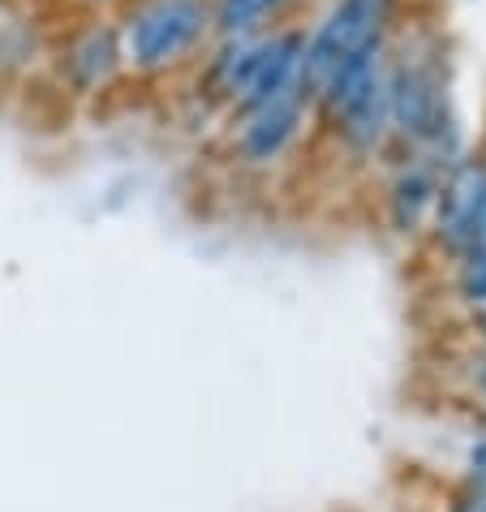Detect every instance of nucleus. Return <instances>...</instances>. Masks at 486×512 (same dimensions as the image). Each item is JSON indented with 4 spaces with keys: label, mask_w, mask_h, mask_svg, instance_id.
Listing matches in <instances>:
<instances>
[{
    "label": "nucleus",
    "mask_w": 486,
    "mask_h": 512,
    "mask_svg": "<svg viewBox=\"0 0 486 512\" xmlns=\"http://www.w3.org/2000/svg\"><path fill=\"white\" fill-rule=\"evenodd\" d=\"M439 512H486V491L482 487H469V482L456 478L448 495H443V508Z\"/></svg>",
    "instance_id": "9b49d317"
},
{
    "label": "nucleus",
    "mask_w": 486,
    "mask_h": 512,
    "mask_svg": "<svg viewBox=\"0 0 486 512\" xmlns=\"http://www.w3.org/2000/svg\"><path fill=\"white\" fill-rule=\"evenodd\" d=\"M121 31L125 74L138 82H177L216 39L211 0H125L112 13Z\"/></svg>",
    "instance_id": "f03ea898"
},
{
    "label": "nucleus",
    "mask_w": 486,
    "mask_h": 512,
    "mask_svg": "<svg viewBox=\"0 0 486 512\" xmlns=\"http://www.w3.org/2000/svg\"><path fill=\"white\" fill-rule=\"evenodd\" d=\"M48 78L56 91L78 99V104H95L121 87L125 78V52L121 31L112 13H78L61 35L48 39Z\"/></svg>",
    "instance_id": "20e7f679"
},
{
    "label": "nucleus",
    "mask_w": 486,
    "mask_h": 512,
    "mask_svg": "<svg viewBox=\"0 0 486 512\" xmlns=\"http://www.w3.org/2000/svg\"><path fill=\"white\" fill-rule=\"evenodd\" d=\"M465 388L469 396H474V405L486 409V353L469 345L465 349Z\"/></svg>",
    "instance_id": "f8f14e48"
},
{
    "label": "nucleus",
    "mask_w": 486,
    "mask_h": 512,
    "mask_svg": "<svg viewBox=\"0 0 486 512\" xmlns=\"http://www.w3.org/2000/svg\"><path fill=\"white\" fill-rule=\"evenodd\" d=\"M302 0H211L216 35H259L280 22H293Z\"/></svg>",
    "instance_id": "6e6552de"
},
{
    "label": "nucleus",
    "mask_w": 486,
    "mask_h": 512,
    "mask_svg": "<svg viewBox=\"0 0 486 512\" xmlns=\"http://www.w3.org/2000/svg\"><path fill=\"white\" fill-rule=\"evenodd\" d=\"M69 5H74L78 13H117L125 0H69Z\"/></svg>",
    "instance_id": "ddd939ff"
},
{
    "label": "nucleus",
    "mask_w": 486,
    "mask_h": 512,
    "mask_svg": "<svg viewBox=\"0 0 486 512\" xmlns=\"http://www.w3.org/2000/svg\"><path fill=\"white\" fill-rule=\"evenodd\" d=\"M478 246L486 250V186H482V211H478Z\"/></svg>",
    "instance_id": "2eb2a0df"
},
{
    "label": "nucleus",
    "mask_w": 486,
    "mask_h": 512,
    "mask_svg": "<svg viewBox=\"0 0 486 512\" xmlns=\"http://www.w3.org/2000/svg\"><path fill=\"white\" fill-rule=\"evenodd\" d=\"M456 435V478L486 491V409L469 405L452 426Z\"/></svg>",
    "instance_id": "1a4fd4ad"
},
{
    "label": "nucleus",
    "mask_w": 486,
    "mask_h": 512,
    "mask_svg": "<svg viewBox=\"0 0 486 512\" xmlns=\"http://www.w3.org/2000/svg\"><path fill=\"white\" fill-rule=\"evenodd\" d=\"M443 267H448V297L465 310V319L486 310V250L478 246Z\"/></svg>",
    "instance_id": "9d476101"
},
{
    "label": "nucleus",
    "mask_w": 486,
    "mask_h": 512,
    "mask_svg": "<svg viewBox=\"0 0 486 512\" xmlns=\"http://www.w3.org/2000/svg\"><path fill=\"white\" fill-rule=\"evenodd\" d=\"M443 160L418 151H388V160L379 164L383 186H379V220L396 241H426L435 216V198L443 186Z\"/></svg>",
    "instance_id": "423d86ee"
},
{
    "label": "nucleus",
    "mask_w": 486,
    "mask_h": 512,
    "mask_svg": "<svg viewBox=\"0 0 486 512\" xmlns=\"http://www.w3.org/2000/svg\"><path fill=\"white\" fill-rule=\"evenodd\" d=\"M469 332H474V349L486 353V310H478V315H469Z\"/></svg>",
    "instance_id": "4468645a"
},
{
    "label": "nucleus",
    "mask_w": 486,
    "mask_h": 512,
    "mask_svg": "<svg viewBox=\"0 0 486 512\" xmlns=\"http://www.w3.org/2000/svg\"><path fill=\"white\" fill-rule=\"evenodd\" d=\"M388 104H392V151H418L452 164L474 147L456 104L452 61L435 35L400 26L388 52Z\"/></svg>",
    "instance_id": "f257e3e1"
},
{
    "label": "nucleus",
    "mask_w": 486,
    "mask_h": 512,
    "mask_svg": "<svg viewBox=\"0 0 486 512\" xmlns=\"http://www.w3.org/2000/svg\"><path fill=\"white\" fill-rule=\"evenodd\" d=\"M482 186H486V147H469L465 155L443 168V186L435 198V216L426 241L443 263L478 250V211H482Z\"/></svg>",
    "instance_id": "0eeeda50"
},
{
    "label": "nucleus",
    "mask_w": 486,
    "mask_h": 512,
    "mask_svg": "<svg viewBox=\"0 0 486 512\" xmlns=\"http://www.w3.org/2000/svg\"><path fill=\"white\" fill-rule=\"evenodd\" d=\"M405 26V0H327V9L306 22V52H302V91H310L332 74L340 61L388 48Z\"/></svg>",
    "instance_id": "7ed1b4c3"
},
{
    "label": "nucleus",
    "mask_w": 486,
    "mask_h": 512,
    "mask_svg": "<svg viewBox=\"0 0 486 512\" xmlns=\"http://www.w3.org/2000/svg\"><path fill=\"white\" fill-rule=\"evenodd\" d=\"M306 138H314V117H310V99L306 95H284L271 99L263 108L237 112L224 121V147L241 173H276L289 160H297V151L306 147Z\"/></svg>",
    "instance_id": "39448f33"
}]
</instances>
